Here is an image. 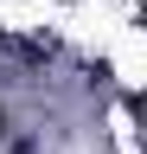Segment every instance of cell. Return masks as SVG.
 Segmentation results:
<instances>
[{
    "instance_id": "1",
    "label": "cell",
    "mask_w": 147,
    "mask_h": 154,
    "mask_svg": "<svg viewBox=\"0 0 147 154\" xmlns=\"http://www.w3.org/2000/svg\"><path fill=\"white\" fill-rule=\"evenodd\" d=\"M0 148H7V103H0Z\"/></svg>"
}]
</instances>
